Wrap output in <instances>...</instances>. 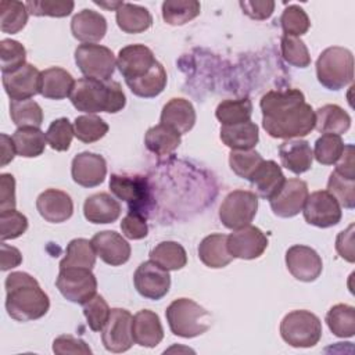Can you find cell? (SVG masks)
Wrapping results in <instances>:
<instances>
[{"instance_id":"6da1fadb","label":"cell","mask_w":355,"mask_h":355,"mask_svg":"<svg viewBox=\"0 0 355 355\" xmlns=\"http://www.w3.org/2000/svg\"><path fill=\"white\" fill-rule=\"evenodd\" d=\"M262 126L270 137L297 139L315 129V111L298 89L270 90L259 101Z\"/></svg>"},{"instance_id":"7a4b0ae2","label":"cell","mask_w":355,"mask_h":355,"mask_svg":"<svg viewBox=\"0 0 355 355\" xmlns=\"http://www.w3.org/2000/svg\"><path fill=\"white\" fill-rule=\"evenodd\" d=\"M50 308L49 295L26 272H11L6 277V309L17 322L43 318Z\"/></svg>"},{"instance_id":"3957f363","label":"cell","mask_w":355,"mask_h":355,"mask_svg":"<svg viewBox=\"0 0 355 355\" xmlns=\"http://www.w3.org/2000/svg\"><path fill=\"white\" fill-rule=\"evenodd\" d=\"M69 100L78 111L86 114H116L126 104L125 93L118 82L98 80L94 78L75 80Z\"/></svg>"},{"instance_id":"277c9868","label":"cell","mask_w":355,"mask_h":355,"mask_svg":"<svg viewBox=\"0 0 355 355\" xmlns=\"http://www.w3.org/2000/svg\"><path fill=\"white\" fill-rule=\"evenodd\" d=\"M166 322L175 336L193 338L211 327V313L190 298H178L165 311Z\"/></svg>"},{"instance_id":"5b68a950","label":"cell","mask_w":355,"mask_h":355,"mask_svg":"<svg viewBox=\"0 0 355 355\" xmlns=\"http://www.w3.org/2000/svg\"><path fill=\"white\" fill-rule=\"evenodd\" d=\"M316 76L329 90H340L354 80V55L340 46L327 47L316 61Z\"/></svg>"},{"instance_id":"8992f818","label":"cell","mask_w":355,"mask_h":355,"mask_svg":"<svg viewBox=\"0 0 355 355\" xmlns=\"http://www.w3.org/2000/svg\"><path fill=\"white\" fill-rule=\"evenodd\" d=\"M280 336L284 343L291 347L311 348L315 347L322 337V322L309 311H291L280 323Z\"/></svg>"},{"instance_id":"52a82bcc","label":"cell","mask_w":355,"mask_h":355,"mask_svg":"<svg viewBox=\"0 0 355 355\" xmlns=\"http://www.w3.org/2000/svg\"><path fill=\"white\" fill-rule=\"evenodd\" d=\"M110 190L116 198L128 204L129 211L137 212L146 218L148 216L154 205V197L146 176L112 173L110 178Z\"/></svg>"},{"instance_id":"ba28073f","label":"cell","mask_w":355,"mask_h":355,"mask_svg":"<svg viewBox=\"0 0 355 355\" xmlns=\"http://www.w3.org/2000/svg\"><path fill=\"white\" fill-rule=\"evenodd\" d=\"M258 211V196L248 190L230 191L219 207V219L225 227L237 230L248 226Z\"/></svg>"},{"instance_id":"9c48e42d","label":"cell","mask_w":355,"mask_h":355,"mask_svg":"<svg viewBox=\"0 0 355 355\" xmlns=\"http://www.w3.org/2000/svg\"><path fill=\"white\" fill-rule=\"evenodd\" d=\"M75 62L86 78L98 80H110L116 67L114 53L108 47L96 43L79 44L75 50Z\"/></svg>"},{"instance_id":"30bf717a","label":"cell","mask_w":355,"mask_h":355,"mask_svg":"<svg viewBox=\"0 0 355 355\" xmlns=\"http://www.w3.org/2000/svg\"><path fill=\"white\" fill-rule=\"evenodd\" d=\"M58 291L71 302L83 305L97 291V279L92 269L86 268H60L55 280Z\"/></svg>"},{"instance_id":"8fae6325","label":"cell","mask_w":355,"mask_h":355,"mask_svg":"<svg viewBox=\"0 0 355 355\" xmlns=\"http://www.w3.org/2000/svg\"><path fill=\"white\" fill-rule=\"evenodd\" d=\"M302 214L309 225L322 229L337 225L343 216L341 205L327 190H318L308 194Z\"/></svg>"},{"instance_id":"7c38bea8","label":"cell","mask_w":355,"mask_h":355,"mask_svg":"<svg viewBox=\"0 0 355 355\" xmlns=\"http://www.w3.org/2000/svg\"><path fill=\"white\" fill-rule=\"evenodd\" d=\"M133 316L122 308H112L105 326L101 330V341L107 351L114 354L126 352L133 345Z\"/></svg>"},{"instance_id":"4fadbf2b","label":"cell","mask_w":355,"mask_h":355,"mask_svg":"<svg viewBox=\"0 0 355 355\" xmlns=\"http://www.w3.org/2000/svg\"><path fill=\"white\" fill-rule=\"evenodd\" d=\"M133 283L141 297L154 301L161 300L168 294L171 287L169 270L161 268L151 259L141 262L133 275Z\"/></svg>"},{"instance_id":"5bb4252c","label":"cell","mask_w":355,"mask_h":355,"mask_svg":"<svg viewBox=\"0 0 355 355\" xmlns=\"http://www.w3.org/2000/svg\"><path fill=\"white\" fill-rule=\"evenodd\" d=\"M286 266L288 272L300 282H315L323 269L320 255L311 247L295 244L286 252Z\"/></svg>"},{"instance_id":"9a60e30c","label":"cell","mask_w":355,"mask_h":355,"mask_svg":"<svg viewBox=\"0 0 355 355\" xmlns=\"http://www.w3.org/2000/svg\"><path fill=\"white\" fill-rule=\"evenodd\" d=\"M308 194V186L304 180L286 179L277 194L269 200L270 208L280 218H293L302 211Z\"/></svg>"},{"instance_id":"2e32d148","label":"cell","mask_w":355,"mask_h":355,"mask_svg":"<svg viewBox=\"0 0 355 355\" xmlns=\"http://www.w3.org/2000/svg\"><path fill=\"white\" fill-rule=\"evenodd\" d=\"M266 247L268 239L263 232L251 225L233 230L227 236V250L233 258L255 259L263 254Z\"/></svg>"},{"instance_id":"e0dca14e","label":"cell","mask_w":355,"mask_h":355,"mask_svg":"<svg viewBox=\"0 0 355 355\" xmlns=\"http://www.w3.org/2000/svg\"><path fill=\"white\" fill-rule=\"evenodd\" d=\"M40 71L25 64L17 71L3 73V86L11 100H28L40 93Z\"/></svg>"},{"instance_id":"ac0fdd59","label":"cell","mask_w":355,"mask_h":355,"mask_svg":"<svg viewBox=\"0 0 355 355\" xmlns=\"http://www.w3.org/2000/svg\"><path fill=\"white\" fill-rule=\"evenodd\" d=\"M157 62L154 53L144 44H129L119 50L116 67L125 80L146 75Z\"/></svg>"},{"instance_id":"d6986e66","label":"cell","mask_w":355,"mask_h":355,"mask_svg":"<svg viewBox=\"0 0 355 355\" xmlns=\"http://www.w3.org/2000/svg\"><path fill=\"white\" fill-rule=\"evenodd\" d=\"M71 175L75 183L82 187H96L101 184L107 175L105 159L100 154L83 151L73 157Z\"/></svg>"},{"instance_id":"ffe728a7","label":"cell","mask_w":355,"mask_h":355,"mask_svg":"<svg viewBox=\"0 0 355 355\" xmlns=\"http://www.w3.org/2000/svg\"><path fill=\"white\" fill-rule=\"evenodd\" d=\"M97 257L111 266H119L130 258V244L114 230H103L90 240Z\"/></svg>"},{"instance_id":"44dd1931","label":"cell","mask_w":355,"mask_h":355,"mask_svg":"<svg viewBox=\"0 0 355 355\" xmlns=\"http://www.w3.org/2000/svg\"><path fill=\"white\" fill-rule=\"evenodd\" d=\"M36 208L40 216L50 223L68 220L73 214V202L69 194L58 189H47L39 194Z\"/></svg>"},{"instance_id":"7402d4cb","label":"cell","mask_w":355,"mask_h":355,"mask_svg":"<svg viewBox=\"0 0 355 355\" xmlns=\"http://www.w3.org/2000/svg\"><path fill=\"white\" fill-rule=\"evenodd\" d=\"M71 32L73 37L82 43H96L105 36L107 21L100 12L85 8L73 15Z\"/></svg>"},{"instance_id":"603a6c76","label":"cell","mask_w":355,"mask_h":355,"mask_svg":"<svg viewBox=\"0 0 355 355\" xmlns=\"http://www.w3.org/2000/svg\"><path fill=\"white\" fill-rule=\"evenodd\" d=\"M133 341L146 348L157 347L164 338V329L158 315L150 309H141L133 316Z\"/></svg>"},{"instance_id":"cb8c5ba5","label":"cell","mask_w":355,"mask_h":355,"mask_svg":"<svg viewBox=\"0 0 355 355\" xmlns=\"http://www.w3.org/2000/svg\"><path fill=\"white\" fill-rule=\"evenodd\" d=\"M279 157L282 165L295 175H301L311 169L313 153L306 140L288 139L279 147Z\"/></svg>"},{"instance_id":"d4e9b609","label":"cell","mask_w":355,"mask_h":355,"mask_svg":"<svg viewBox=\"0 0 355 355\" xmlns=\"http://www.w3.org/2000/svg\"><path fill=\"white\" fill-rule=\"evenodd\" d=\"M161 123L184 135L191 130L196 123V110L186 98H171L162 108Z\"/></svg>"},{"instance_id":"484cf974","label":"cell","mask_w":355,"mask_h":355,"mask_svg":"<svg viewBox=\"0 0 355 355\" xmlns=\"http://www.w3.org/2000/svg\"><path fill=\"white\" fill-rule=\"evenodd\" d=\"M83 214L92 223H112L121 215V205L108 193H97L86 198L83 204Z\"/></svg>"},{"instance_id":"4316f807","label":"cell","mask_w":355,"mask_h":355,"mask_svg":"<svg viewBox=\"0 0 355 355\" xmlns=\"http://www.w3.org/2000/svg\"><path fill=\"white\" fill-rule=\"evenodd\" d=\"M286 178L282 168L272 159H268L259 165L252 178L250 179L257 196L270 200L282 189Z\"/></svg>"},{"instance_id":"83f0119b","label":"cell","mask_w":355,"mask_h":355,"mask_svg":"<svg viewBox=\"0 0 355 355\" xmlns=\"http://www.w3.org/2000/svg\"><path fill=\"white\" fill-rule=\"evenodd\" d=\"M200 261L212 269H220L233 261L232 254L227 250V236L222 233H214L204 237L198 245Z\"/></svg>"},{"instance_id":"f1b7e54d","label":"cell","mask_w":355,"mask_h":355,"mask_svg":"<svg viewBox=\"0 0 355 355\" xmlns=\"http://www.w3.org/2000/svg\"><path fill=\"white\" fill-rule=\"evenodd\" d=\"M75 80L72 75L60 67H51L40 73V94L50 100H62L69 97Z\"/></svg>"},{"instance_id":"f546056e","label":"cell","mask_w":355,"mask_h":355,"mask_svg":"<svg viewBox=\"0 0 355 355\" xmlns=\"http://www.w3.org/2000/svg\"><path fill=\"white\" fill-rule=\"evenodd\" d=\"M351 126V116L337 104H326L315 111V129L320 133L343 135Z\"/></svg>"},{"instance_id":"4dcf8cb0","label":"cell","mask_w":355,"mask_h":355,"mask_svg":"<svg viewBox=\"0 0 355 355\" xmlns=\"http://www.w3.org/2000/svg\"><path fill=\"white\" fill-rule=\"evenodd\" d=\"M220 139L232 150H252L259 140L258 126L251 121L222 126Z\"/></svg>"},{"instance_id":"1f68e13d","label":"cell","mask_w":355,"mask_h":355,"mask_svg":"<svg viewBox=\"0 0 355 355\" xmlns=\"http://www.w3.org/2000/svg\"><path fill=\"white\" fill-rule=\"evenodd\" d=\"M125 82L135 96L141 98H153L164 92L166 86V72L162 64L157 61L146 75Z\"/></svg>"},{"instance_id":"d6a6232c","label":"cell","mask_w":355,"mask_h":355,"mask_svg":"<svg viewBox=\"0 0 355 355\" xmlns=\"http://www.w3.org/2000/svg\"><path fill=\"white\" fill-rule=\"evenodd\" d=\"M116 24L125 33H141L153 24V17L146 7L123 3L116 10Z\"/></svg>"},{"instance_id":"836d02e7","label":"cell","mask_w":355,"mask_h":355,"mask_svg":"<svg viewBox=\"0 0 355 355\" xmlns=\"http://www.w3.org/2000/svg\"><path fill=\"white\" fill-rule=\"evenodd\" d=\"M182 135L176 132L175 129L159 123L153 128H150L146 132L144 136V144L148 151L154 153L155 155H166L173 153L180 141H182Z\"/></svg>"},{"instance_id":"e575fe53","label":"cell","mask_w":355,"mask_h":355,"mask_svg":"<svg viewBox=\"0 0 355 355\" xmlns=\"http://www.w3.org/2000/svg\"><path fill=\"white\" fill-rule=\"evenodd\" d=\"M15 151L19 157L35 158L43 154L47 140L39 128H18L12 136Z\"/></svg>"},{"instance_id":"d590c367","label":"cell","mask_w":355,"mask_h":355,"mask_svg":"<svg viewBox=\"0 0 355 355\" xmlns=\"http://www.w3.org/2000/svg\"><path fill=\"white\" fill-rule=\"evenodd\" d=\"M96 251L92 241L86 239H73L68 243L65 257L60 262V268H86L92 269L96 263Z\"/></svg>"},{"instance_id":"8d00e7d4","label":"cell","mask_w":355,"mask_h":355,"mask_svg":"<svg viewBox=\"0 0 355 355\" xmlns=\"http://www.w3.org/2000/svg\"><path fill=\"white\" fill-rule=\"evenodd\" d=\"M252 115V103L248 97L243 98H227L218 104L215 110L216 119L222 123V126L237 125L250 121Z\"/></svg>"},{"instance_id":"74e56055","label":"cell","mask_w":355,"mask_h":355,"mask_svg":"<svg viewBox=\"0 0 355 355\" xmlns=\"http://www.w3.org/2000/svg\"><path fill=\"white\" fill-rule=\"evenodd\" d=\"M150 259L166 270H179L186 266L187 254L176 241H161L151 250Z\"/></svg>"},{"instance_id":"f35d334b","label":"cell","mask_w":355,"mask_h":355,"mask_svg":"<svg viewBox=\"0 0 355 355\" xmlns=\"http://www.w3.org/2000/svg\"><path fill=\"white\" fill-rule=\"evenodd\" d=\"M326 323L330 331L340 338H349L355 334V308L347 304H337L326 313Z\"/></svg>"},{"instance_id":"ab89813d","label":"cell","mask_w":355,"mask_h":355,"mask_svg":"<svg viewBox=\"0 0 355 355\" xmlns=\"http://www.w3.org/2000/svg\"><path fill=\"white\" fill-rule=\"evenodd\" d=\"M201 11L197 0H166L162 3V18L166 24L178 26L194 19Z\"/></svg>"},{"instance_id":"60d3db41","label":"cell","mask_w":355,"mask_h":355,"mask_svg":"<svg viewBox=\"0 0 355 355\" xmlns=\"http://www.w3.org/2000/svg\"><path fill=\"white\" fill-rule=\"evenodd\" d=\"M0 29L3 33H18L28 22V8L22 1L3 0L0 3Z\"/></svg>"},{"instance_id":"b9f144b4","label":"cell","mask_w":355,"mask_h":355,"mask_svg":"<svg viewBox=\"0 0 355 355\" xmlns=\"http://www.w3.org/2000/svg\"><path fill=\"white\" fill-rule=\"evenodd\" d=\"M10 115L18 128H40L43 122L42 107L32 98L11 100Z\"/></svg>"},{"instance_id":"7bdbcfd3","label":"cell","mask_w":355,"mask_h":355,"mask_svg":"<svg viewBox=\"0 0 355 355\" xmlns=\"http://www.w3.org/2000/svg\"><path fill=\"white\" fill-rule=\"evenodd\" d=\"M75 137L83 143H94L108 132V123L97 115L87 114L76 116L73 122Z\"/></svg>"},{"instance_id":"ee69618b","label":"cell","mask_w":355,"mask_h":355,"mask_svg":"<svg viewBox=\"0 0 355 355\" xmlns=\"http://www.w3.org/2000/svg\"><path fill=\"white\" fill-rule=\"evenodd\" d=\"M263 162V158L255 150H232L229 154L230 169L243 179L250 180L259 165Z\"/></svg>"},{"instance_id":"f6af8a7d","label":"cell","mask_w":355,"mask_h":355,"mask_svg":"<svg viewBox=\"0 0 355 355\" xmlns=\"http://www.w3.org/2000/svg\"><path fill=\"white\" fill-rule=\"evenodd\" d=\"M344 143L340 135L323 133L315 143L313 157L322 165H333L344 151Z\"/></svg>"},{"instance_id":"bcb514c9","label":"cell","mask_w":355,"mask_h":355,"mask_svg":"<svg viewBox=\"0 0 355 355\" xmlns=\"http://www.w3.org/2000/svg\"><path fill=\"white\" fill-rule=\"evenodd\" d=\"M280 25L286 36L300 37L305 35L311 26V21L305 10L297 4L284 8L280 17Z\"/></svg>"},{"instance_id":"7dc6e473","label":"cell","mask_w":355,"mask_h":355,"mask_svg":"<svg viewBox=\"0 0 355 355\" xmlns=\"http://www.w3.org/2000/svg\"><path fill=\"white\" fill-rule=\"evenodd\" d=\"M327 191L347 209L355 207V179H348L338 175L336 171L330 173L327 182Z\"/></svg>"},{"instance_id":"c3c4849f","label":"cell","mask_w":355,"mask_h":355,"mask_svg":"<svg viewBox=\"0 0 355 355\" xmlns=\"http://www.w3.org/2000/svg\"><path fill=\"white\" fill-rule=\"evenodd\" d=\"M280 50L284 61L293 67L306 68L311 64L308 47L300 37L283 35L280 40Z\"/></svg>"},{"instance_id":"681fc988","label":"cell","mask_w":355,"mask_h":355,"mask_svg":"<svg viewBox=\"0 0 355 355\" xmlns=\"http://www.w3.org/2000/svg\"><path fill=\"white\" fill-rule=\"evenodd\" d=\"M26 50L25 47L12 39H3L0 42V65L1 73H8L17 71L25 65Z\"/></svg>"},{"instance_id":"f907efd6","label":"cell","mask_w":355,"mask_h":355,"mask_svg":"<svg viewBox=\"0 0 355 355\" xmlns=\"http://www.w3.org/2000/svg\"><path fill=\"white\" fill-rule=\"evenodd\" d=\"M75 136L73 125L68 118H58L53 121L46 132L47 144L55 151H67Z\"/></svg>"},{"instance_id":"816d5d0a","label":"cell","mask_w":355,"mask_h":355,"mask_svg":"<svg viewBox=\"0 0 355 355\" xmlns=\"http://www.w3.org/2000/svg\"><path fill=\"white\" fill-rule=\"evenodd\" d=\"M28 229V218L19 211H0V239L1 241L12 240L22 236Z\"/></svg>"},{"instance_id":"f5cc1de1","label":"cell","mask_w":355,"mask_h":355,"mask_svg":"<svg viewBox=\"0 0 355 355\" xmlns=\"http://www.w3.org/2000/svg\"><path fill=\"white\" fill-rule=\"evenodd\" d=\"M110 313H111V309L107 301L98 294H96L94 297H92L89 301L83 304V315L87 320L89 327L93 331L103 330V327L105 326L110 318Z\"/></svg>"},{"instance_id":"db71d44e","label":"cell","mask_w":355,"mask_h":355,"mask_svg":"<svg viewBox=\"0 0 355 355\" xmlns=\"http://www.w3.org/2000/svg\"><path fill=\"white\" fill-rule=\"evenodd\" d=\"M29 14L35 17H55L62 18L73 11V1H55V0H29L25 3Z\"/></svg>"},{"instance_id":"11a10c76","label":"cell","mask_w":355,"mask_h":355,"mask_svg":"<svg viewBox=\"0 0 355 355\" xmlns=\"http://www.w3.org/2000/svg\"><path fill=\"white\" fill-rule=\"evenodd\" d=\"M121 230L123 236L130 240H141L148 233L147 218L137 212L129 211L121 222Z\"/></svg>"},{"instance_id":"9f6ffc18","label":"cell","mask_w":355,"mask_h":355,"mask_svg":"<svg viewBox=\"0 0 355 355\" xmlns=\"http://www.w3.org/2000/svg\"><path fill=\"white\" fill-rule=\"evenodd\" d=\"M53 352L57 355H67V354H80V355H90V347L80 338L73 336H60L53 341Z\"/></svg>"},{"instance_id":"6f0895ef","label":"cell","mask_w":355,"mask_h":355,"mask_svg":"<svg viewBox=\"0 0 355 355\" xmlns=\"http://www.w3.org/2000/svg\"><path fill=\"white\" fill-rule=\"evenodd\" d=\"M239 4L245 15L258 21L268 19L275 10V1L272 0H241Z\"/></svg>"},{"instance_id":"680465c9","label":"cell","mask_w":355,"mask_h":355,"mask_svg":"<svg viewBox=\"0 0 355 355\" xmlns=\"http://www.w3.org/2000/svg\"><path fill=\"white\" fill-rule=\"evenodd\" d=\"M15 179L11 173L0 175V211L15 208Z\"/></svg>"},{"instance_id":"91938a15","label":"cell","mask_w":355,"mask_h":355,"mask_svg":"<svg viewBox=\"0 0 355 355\" xmlns=\"http://www.w3.org/2000/svg\"><path fill=\"white\" fill-rule=\"evenodd\" d=\"M336 250L338 252V255L348 261V262H354V225H349L345 230L340 232L336 240Z\"/></svg>"},{"instance_id":"94428289","label":"cell","mask_w":355,"mask_h":355,"mask_svg":"<svg viewBox=\"0 0 355 355\" xmlns=\"http://www.w3.org/2000/svg\"><path fill=\"white\" fill-rule=\"evenodd\" d=\"M336 172L344 178L355 179V162H354V146H344V151L336 162Z\"/></svg>"},{"instance_id":"6125c7cd","label":"cell","mask_w":355,"mask_h":355,"mask_svg":"<svg viewBox=\"0 0 355 355\" xmlns=\"http://www.w3.org/2000/svg\"><path fill=\"white\" fill-rule=\"evenodd\" d=\"M22 262V255L18 248L6 244L1 241V261H0V269L3 272L10 270Z\"/></svg>"},{"instance_id":"be15d7a7","label":"cell","mask_w":355,"mask_h":355,"mask_svg":"<svg viewBox=\"0 0 355 355\" xmlns=\"http://www.w3.org/2000/svg\"><path fill=\"white\" fill-rule=\"evenodd\" d=\"M0 140H1V162H0V165L6 166L7 164H10L14 159L17 151L14 147V141L10 136H7L6 133H1Z\"/></svg>"},{"instance_id":"e7e4bbea","label":"cell","mask_w":355,"mask_h":355,"mask_svg":"<svg viewBox=\"0 0 355 355\" xmlns=\"http://www.w3.org/2000/svg\"><path fill=\"white\" fill-rule=\"evenodd\" d=\"M94 4H97V6H100V7H104V8H107V10H118L122 4H123V1H97V0H94Z\"/></svg>"}]
</instances>
